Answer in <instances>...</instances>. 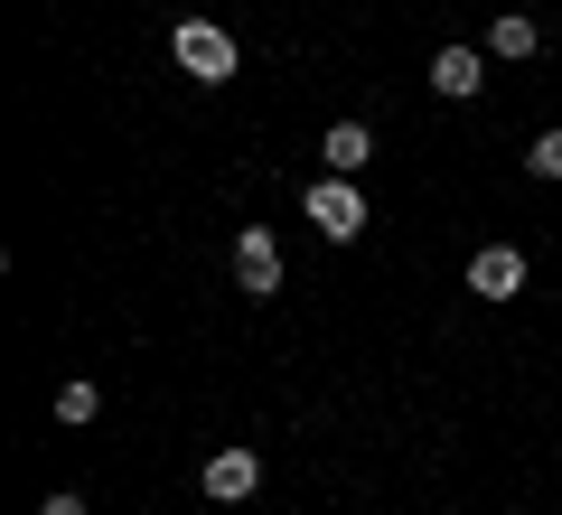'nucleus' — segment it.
<instances>
[{
	"label": "nucleus",
	"instance_id": "nucleus-2",
	"mask_svg": "<svg viewBox=\"0 0 562 515\" xmlns=\"http://www.w3.org/2000/svg\"><path fill=\"white\" fill-rule=\"evenodd\" d=\"M169 47H179V66L198 85H235V38H225L216 20H179V38H169Z\"/></svg>",
	"mask_w": 562,
	"mask_h": 515
},
{
	"label": "nucleus",
	"instance_id": "nucleus-8",
	"mask_svg": "<svg viewBox=\"0 0 562 515\" xmlns=\"http://www.w3.org/2000/svg\"><path fill=\"white\" fill-rule=\"evenodd\" d=\"M535 47H543V29L525 20V10H497V20H487V57H497V66H525Z\"/></svg>",
	"mask_w": 562,
	"mask_h": 515
},
{
	"label": "nucleus",
	"instance_id": "nucleus-3",
	"mask_svg": "<svg viewBox=\"0 0 562 515\" xmlns=\"http://www.w3.org/2000/svg\"><path fill=\"white\" fill-rule=\"evenodd\" d=\"M235 281H244V300H281V235L272 225H244L235 235Z\"/></svg>",
	"mask_w": 562,
	"mask_h": 515
},
{
	"label": "nucleus",
	"instance_id": "nucleus-4",
	"mask_svg": "<svg viewBox=\"0 0 562 515\" xmlns=\"http://www.w3.org/2000/svg\"><path fill=\"white\" fill-rule=\"evenodd\" d=\"M198 488L216 496V506H244V496L262 488V450H206V469H198Z\"/></svg>",
	"mask_w": 562,
	"mask_h": 515
},
{
	"label": "nucleus",
	"instance_id": "nucleus-11",
	"mask_svg": "<svg viewBox=\"0 0 562 515\" xmlns=\"http://www.w3.org/2000/svg\"><path fill=\"white\" fill-rule=\"evenodd\" d=\"M38 515H85V496H76V488H57V496L38 506Z\"/></svg>",
	"mask_w": 562,
	"mask_h": 515
},
{
	"label": "nucleus",
	"instance_id": "nucleus-7",
	"mask_svg": "<svg viewBox=\"0 0 562 515\" xmlns=\"http://www.w3.org/2000/svg\"><path fill=\"white\" fill-rule=\"evenodd\" d=\"M319 159L338 169V179H357L366 159H375V132H366V122H328V132H319Z\"/></svg>",
	"mask_w": 562,
	"mask_h": 515
},
{
	"label": "nucleus",
	"instance_id": "nucleus-9",
	"mask_svg": "<svg viewBox=\"0 0 562 515\" xmlns=\"http://www.w3.org/2000/svg\"><path fill=\"white\" fill-rule=\"evenodd\" d=\"M94 413H103V394H94L85 376H66V384H57V422H66V432H85Z\"/></svg>",
	"mask_w": 562,
	"mask_h": 515
},
{
	"label": "nucleus",
	"instance_id": "nucleus-1",
	"mask_svg": "<svg viewBox=\"0 0 562 515\" xmlns=\"http://www.w3.org/2000/svg\"><path fill=\"white\" fill-rule=\"evenodd\" d=\"M301 216L319 225L328 244H357L366 225H375V216H366V198H357V179H338V169H328V179H319V188H310V198H301Z\"/></svg>",
	"mask_w": 562,
	"mask_h": 515
},
{
	"label": "nucleus",
	"instance_id": "nucleus-6",
	"mask_svg": "<svg viewBox=\"0 0 562 515\" xmlns=\"http://www.w3.org/2000/svg\"><path fill=\"white\" fill-rule=\"evenodd\" d=\"M479 85H487V47H441V57H431V94L469 103Z\"/></svg>",
	"mask_w": 562,
	"mask_h": 515
},
{
	"label": "nucleus",
	"instance_id": "nucleus-5",
	"mask_svg": "<svg viewBox=\"0 0 562 515\" xmlns=\"http://www.w3.org/2000/svg\"><path fill=\"white\" fill-rule=\"evenodd\" d=\"M469 291H479V300H516V291H525V254H516V244L469 254Z\"/></svg>",
	"mask_w": 562,
	"mask_h": 515
},
{
	"label": "nucleus",
	"instance_id": "nucleus-10",
	"mask_svg": "<svg viewBox=\"0 0 562 515\" xmlns=\"http://www.w3.org/2000/svg\"><path fill=\"white\" fill-rule=\"evenodd\" d=\"M525 169H535V179H553V188H562V132H535V141H525Z\"/></svg>",
	"mask_w": 562,
	"mask_h": 515
}]
</instances>
